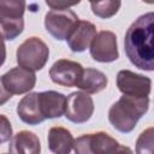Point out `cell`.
Wrapping results in <instances>:
<instances>
[{
	"instance_id": "6da1fadb",
	"label": "cell",
	"mask_w": 154,
	"mask_h": 154,
	"mask_svg": "<svg viewBox=\"0 0 154 154\" xmlns=\"http://www.w3.org/2000/svg\"><path fill=\"white\" fill-rule=\"evenodd\" d=\"M124 51L132 65L154 71V12L140 16L126 30Z\"/></svg>"
},
{
	"instance_id": "7a4b0ae2",
	"label": "cell",
	"mask_w": 154,
	"mask_h": 154,
	"mask_svg": "<svg viewBox=\"0 0 154 154\" xmlns=\"http://www.w3.org/2000/svg\"><path fill=\"white\" fill-rule=\"evenodd\" d=\"M148 97H134L123 95L108 111V120L119 132H131L140 118L148 111Z\"/></svg>"
},
{
	"instance_id": "3957f363",
	"label": "cell",
	"mask_w": 154,
	"mask_h": 154,
	"mask_svg": "<svg viewBox=\"0 0 154 154\" xmlns=\"http://www.w3.org/2000/svg\"><path fill=\"white\" fill-rule=\"evenodd\" d=\"M16 57L20 67L34 72L45 67L49 57V48L41 38L32 36L19 45Z\"/></svg>"
},
{
	"instance_id": "277c9868",
	"label": "cell",
	"mask_w": 154,
	"mask_h": 154,
	"mask_svg": "<svg viewBox=\"0 0 154 154\" xmlns=\"http://www.w3.org/2000/svg\"><path fill=\"white\" fill-rule=\"evenodd\" d=\"M1 95L4 96L1 102L6 101V97L12 95H19L29 93L36 84V76L32 71L24 67H13L1 76Z\"/></svg>"
},
{
	"instance_id": "5b68a950",
	"label": "cell",
	"mask_w": 154,
	"mask_h": 154,
	"mask_svg": "<svg viewBox=\"0 0 154 154\" xmlns=\"http://www.w3.org/2000/svg\"><path fill=\"white\" fill-rule=\"evenodd\" d=\"M79 22L77 14L67 10H51L45 16L46 30L58 41L67 40Z\"/></svg>"
},
{
	"instance_id": "8992f818",
	"label": "cell",
	"mask_w": 154,
	"mask_h": 154,
	"mask_svg": "<svg viewBox=\"0 0 154 154\" xmlns=\"http://www.w3.org/2000/svg\"><path fill=\"white\" fill-rule=\"evenodd\" d=\"M119 143L103 131L85 134L75 140V154H108Z\"/></svg>"
},
{
	"instance_id": "52a82bcc",
	"label": "cell",
	"mask_w": 154,
	"mask_h": 154,
	"mask_svg": "<svg viewBox=\"0 0 154 154\" xmlns=\"http://www.w3.org/2000/svg\"><path fill=\"white\" fill-rule=\"evenodd\" d=\"M117 87L123 95L148 97L152 89V79L130 70H122L117 75Z\"/></svg>"
},
{
	"instance_id": "ba28073f",
	"label": "cell",
	"mask_w": 154,
	"mask_h": 154,
	"mask_svg": "<svg viewBox=\"0 0 154 154\" xmlns=\"http://www.w3.org/2000/svg\"><path fill=\"white\" fill-rule=\"evenodd\" d=\"M94 113V101L82 91H73L67 96L65 117L75 124H83L88 122Z\"/></svg>"
},
{
	"instance_id": "9c48e42d",
	"label": "cell",
	"mask_w": 154,
	"mask_h": 154,
	"mask_svg": "<svg viewBox=\"0 0 154 154\" xmlns=\"http://www.w3.org/2000/svg\"><path fill=\"white\" fill-rule=\"evenodd\" d=\"M83 67L79 63L59 59L49 69V77L52 82L63 87H77L82 75Z\"/></svg>"
},
{
	"instance_id": "30bf717a",
	"label": "cell",
	"mask_w": 154,
	"mask_h": 154,
	"mask_svg": "<svg viewBox=\"0 0 154 154\" xmlns=\"http://www.w3.org/2000/svg\"><path fill=\"white\" fill-rule=\"evenodd\" d=\"M90 55L99 63H112L118 59L117 36L108 30L100 31L90 46Z\"/></svg>"
},
{
	"instance_id": "8fae6325",
	"label": "cell",
	"mask_w": 154,
	"mask_h": 154,
	"mask_svg": "<svg viewBox=\"0 0 154 154\" xmlns=\"http://www.w3.org/2000/svg\"><path fill=\"white\" fill-rule=\"evenodd\" d=\"M96 35V28L93 23L88 20H79L66 40L67 46L72 52H84L89 46H91Z\"/></svg>"
},
{
	"instance_id": "7c38bea8",
	"label": "cell",
	"mask_w": 154,
	"mask_h": 154,
	"mask_svg": "<svg viewBox=\"0 0 154 154\" xmlns=\"http://www.w3.org/2000/svg\"><path fill=\"white\" fill-rule=\"evenodd\" d=\"M17 114L23 123L29 125H37L46 120L41 111L38 93H29L23 96L18 102Z\"/></svg>"
},
{
	"instance_id": "4fadbf2b",
	"label": "cell",
	"mask_w": 154,
	"mask_h": 154,
	"mask_svg": "<svg viewBox=\"0 0 154 154\" xmlns=\"http://www.w3.org/2000/svg\"><path fill=\"white\" fill-rule=\"evenodd\" d=\"M40 106L45 119L59 118L65 114L67 96L54 90H47L38 93Z\"/></svg>"
},
{
	"instance_id": "5bb4252c",
	"label": "cell",
	"mask_w": 154,
	"mask_h": 154,
	"mask_svg": "<svg viewBox=\"0 0 154 154\" xmlns=\"http://www.w3.org/2000/svg\"><path fill=\"white\" fill-rule=\"evenodd\" d=\"M11 154H40L41 144L38 137L31 131H19L8 146Z\"/></svg>"
},
{
	"instance_id": "9a60e30c",
	"label": "cell",
	"mask_w": 154,
	"mask_h": 154,
	"mask_svg": "<svg viewBox=\"0 0 154 154\" xmlns=\"http://www.w3.org/2000/svg\"><path fill=\"white\" fill-rule=\"evenodd\" d=\"M73 136L61 126H53L48 131V148L53 154H70L73 148Z\"/></svg>"
},
{
	"instance_id": "2e32d148",
	"label": "cell",
	"mask_w": 154,
	"mask_h": 154,
	"mask_svg": "<svg viewBox=\"0 0 154 154\" xmlns=\"http://www.w3.org/2000/svg\"><path fill=\"white\" fill-rule=\"evenodd\" d=\"M108 79L103 72L96 69L87 67L83 70V75L77 84V88L87 94H96L107 87Z\"/></svg>"
},
{
	"instance_id": "e0dca14e",
	"label": "cell",
	"mask_w": 154,
	"mask_h": 154,
	"mask_svg": "<svg viewBox=\"0 0 154 154\" xmlns=\"http://www.w3.org/2000/svg\"><path fill=\"white\" fill-rule=\"evenodd\" d=\"M1 35L5 40H14L19 36L24 29L23 18H12V17H0Z\"/></svg>"
},
{
	"instance_id": "ac0fdd59",
	"label": "cell",
	"mask_w": 154,
	"mask_h": 154,
	"mask_svg": "<svg viewBox=\"0 0 154 154\" xmlns=\"http://www.w3.org/2000/svg\"><path fill=\"white\" fill-rule=\"evenodd\" d=\"M120 5L122 2L119 0H106V1H96V2L91 1L90 2L93 13L96 17H100L103 19L113 17L118 12Z\"/></svg>"
},
{
	"instance_id": "d6986e66",
	"label": "cell",
	"mask_w": 154,
	"mask_h": 154,
	"mask_svg": "<svg viewBox=\"0 0 154 154\" xmlns=\"http://www.w3.org/2000/svg\"><path fill=\"white\" fill-rule=\"evenodd\" d=\"M25 1L22 0H1L0 1V16L23 18L25 11Z\"/></svg>"
},
{
	"instance_id": "ffe728a7",
	"label": "cell",
	"mask_w": 154,
	"mask_h": 154,
	"mask_svg": "<svg viewBox=\"0 0 154 154\" xmlns=\"http://www.w3.org/2000/svg\"><path fill=\"white\" fill-rule=\"evenodd\" d=\"M137 154H154V126L141 132L136 141Z\"/></svg>"
},
{
	"instance_id": "44dd1931",
	"label": "cell",
	"mask_w": 154,
	"mask_h": 154,
	"mask_svg": "<svg viewBox=\"0 0 154 154\" xmlns=\"http://www.w3.org/2000/svg\"><path fill=\"white\" fill-rule=\"evenodd\" d=\"M12 136V128L7 118L2 114L1 116V142H6Z\"/></svg>"
},
{
	"instance_id": "7402d4cb",
	"label": "cell",
	"mask_w": 154,
	"mask_h": 154,
	"mask_svg": "<svg viewBox=\"0 0 154 154\" xmlns=\"http://www.w3.org/2000/svg\"><path fill=\"white\" fill-rule=\"evenodd\" d=\"M78 2H66V1H46V5L49 6L52 10H67L69 7L77 5Z\"/></svg>"
},
{
	"instance_id": "603a6c76",
	"label": "cell",
	"mask_w": 154,
	"mask_h": 154,
	"mask_svg": "<svg viewBox=\"0 0 154 154\" xmlns=\"http://www.w3.org/2000/svg\"><path fill=\"white\" fill-rule=\"evenodd\" d=\"M108 154H134L132 150L129 148V147H125V146H117L113 150H111Z\"/></svg>"
}]
</instances>
